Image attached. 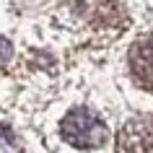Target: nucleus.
Masks as SVG:
<instances>
[{
  "mask_svg": "<svg viewBox=\"0 0 153 153\" xmlns=\"http://www.w3.org/2000/svg\"><path fill=\"white\" fill-rule=\"evenodd\" d=\"M60 135L73 148H86L88 151V148H101L109 140V127L88 106H75L65 114L62 125H60Z\"/></svg>",
  "mask_w": 153,
  "mask_h": 153,
  "instance_id": "1",
  "label": "nucleus"
},
{
  "mask_svg": "<svg viewBox=\"0 0 153 153\" xmlns=\"http://www.w3.org/2000/svg\"><path fill=\"white\" fill-rule=\"evenodd\" d=\"M117 153H153V114H137L122 125Z\"/></svg>",
  "mask_w": 153,
  "mask_h": 153,
  "instance_id": "2",
  "label": "nucleus"
},
{
  "mask_svg": "<svg viewBox=\"0 0 153 153\" xmlns=\"http://www.w3.org/2000/svg\"><path fill=\"white\" fill-rule=\"evenodd\" d=\"M130 73L140 88L153 94V36L137 39L130 49Z\"/></svg>",
  "mask_w": 153,
  "mask_h": 153,
  "instance_id": "3",
  "label": "nucleus"
},
{
  "mask_svg": "<svg viewBox=\"0 0 153 153\" xmlns=\"http://www.w3.org/2000/svg\"><path fill=\"white\" fill-rule=\"evenodd\" d=\"M0 153H16V140L5 127H0Z\"/></svg>",
  "mask_w": 153,
  "mask_h": 153,
  "instance_id": "4",
  "label": "nucleus"
},
{
  "mask_svg": "<svg viewBox=\"0 0 153 153\" xmlns=\"http://www.w3.org/2000/svg\"><path fill=\"white\" fill-rule=\"evenodd\" d=\"M10 57H13V47H10L5 39H0V65H5Z\"/></svg>",
  "mask_w": 153,
  "mask_h": 153,
  "instance_id": "5",
  "label": "nucleus"
}]
</instances>
